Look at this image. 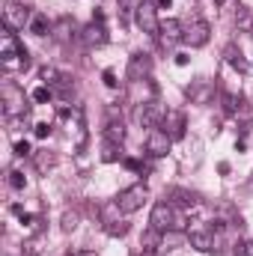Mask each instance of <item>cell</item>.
<instances>
[{
	"mask_svg": "<svg viewBox=\"0 0 253 256\" xmlns=\"http://www.w3.org/2000/svg\"><path fill=\"white\" fill-rule=\"evenodd\" d=\"M185 224H188V220H185V214H182V212H176L170 200H167V202H155V206H152L149 226H155V230L167 232V230H185Z\"/></svg>",
	"mask_w": 253,
	"mask_h": 256,
	"instance_id": "1",
	"label": "cell"
},
{
	"mask_svg": "<svg viewBox=\"0 0 253 256\" xmlns=\"http://www.w3.org/2000/svg\"><path fill=\"white\" fill-rule=\"evenodd\" d=\"M3 68H27L30 66V57H27V48L18 42L15 30L3 27Z\"/></svg>",
	"mask_w": 253,
	"mask_h": 256,
	"instance_id": "2",
	"label": "cell"
},
{
	"mask_svg": "<svg viewBox=\"0 0 253 256\" xmlns=\"http://www.w3.org/2000/svg\"><path fill=\"white\" fill-rule=\"evenodd\" d=\"M27 96H24V90L18 86V84H12V80H6L3 84V114L12 120V116H27Z\"/></svg>",
	"mask_w": 253,
	"mask_h": 256,
	"instance_id": "3",
	"label": "cell"
},
{
	"mask_svg": "<svg viewBox=\"0 0 253 256\" xmlns=\"http://www.w3.org/2000/svg\"><path fill=\"white\" fill-rule=\"evenodd\" d=\"M30 21H33V15H30L27 6H21V3H15V0H6V3H3V27H9V30H24V27H30Z\"/></svg>",
	"mask_w": 253,
	"mask_h": 256,
	"instance_id": "4",
	"label": "cell"
},
{
	"mask_svg": "<svg viewBox=\"0 0 253 256\" xmlns=\"http://www.w3.org/2000/svg\"><path fill=\"white\" fill-rule=\"evenodd\" d=\"M146 200H149V188H146L143 182H140V185H131V188H126V191H120V196H116L122 214H134V212H140Z\"/></svg>",
	"mask_w": 253,
	"mask_h": 256,
	"instance_id": "5",
	"label": "cell"
},
{
	"mask_svg": "<svg viewBox=\"0 0 253 256\" xmlns=\"http://www.w3.org/2000/svg\"><path fill=\"white\" fill-rule=\"evenodd\" d=\"M137 27L143 30V33H149V36H158L161 33V21H158V6L152 3V0H143V3H137Z\"/></svg>",
	"mask_w": 253,
	"mask_h": 256,
	"instance_id": "6",
	"label": "cell"
},
{
	"mask_svg": "<svg viewBox=\"0 0 253 256\" xmlns=\"http://www.w3.org/2000/svg\"><path fill=\"white\" fill-rule=\"evenodd\" d=\"M170 134L164 131V128L158 126V128H152L149 131V137H146V152L152 155V158H164L167 152H170Z\"/></svg>",
	"mask_w": 253,
	"mask_h": 256,
	"instance_id": "7",
	"label": "cell"
},
{
	"mask_svg": "<svg viewBox=\"0 0 253 256\" xmlns=\"http://www.w3.org/2000/svg\"><path fill=\"white\" fill-rule=\"evenodd\" d=\"M208 36H212V27H208V21H194L188 30H185V42H188L190 48H202V45H208Z\"/></svg>",
	"mask_w": 253,
	"mask_h": 256,
	"instance_id": "8",
	"label": "cell"
},
{
	"mask_svg": "<svg viewBox=\"0 0 253 256\" xmlns=\"http://www.w3.org/2000/svg\"><path fill=\"white\" fill-rule=\"evenodd\" d=\"M161 128L170 134V140H182L185 137V114L182 110H167L164 120H161Z\"/></svg>",
	"mask_w": 253,
	"mask_h": 256,
	"instance_id": "9",
	"label": "cell"
},
{
	"mask_svg": "<svg viewBox=\"0 0 253 256\" xmlns=\"http://www.w3.org/2000/svg\"><path fill=\"white\" fill-rule=\"evenodd\" d=\"M152 72V57L149 54H134L128 63V80H146Z\"/></svg>",
	"mask_w": 253,
	"mask_h": 256,
	"instance_id": "10",
	"label": "cell"
},
{
	"mask_svg": "<svg viewBox=\"0 0 253 256\" xmlns=\"http://www.w3.org/2000/svg\"><path fill=\"white\" fill-rule=\"evenodd\" d=\"M84 42H86L90 48H102V45H108V27H104L102 21H90V24L84 27Z\"/></svg>",
	"mask_w": 253,
	"mask_h": 256,
	"instance_id": "11",
	"label": "cell"
},
{
	"mask_svg": "<svg viewBox=\"0 0 253 256\" xmlns=\"http://www.w3.org/2000/svg\"><path fill=\"white\" fill-rule=\"evenodd\" d=\"M161 42L164 45H176V42H182L185 39V30H182V21H176V18H167V21H161Z\"/></svg>",
	"mask_w": 253,
	"mask_h": 256,
	"instance_id": "12",
	"label": "cell"
},
{
	"mask_svg": "<svg viewBox=\"0 0 253 256\" xmlns=\"http://www.w3.org/2000/svg\"><path fill=\"white\" fill-rule=\"evenodd\" d=\"M155 98V86L149 80H131V102L140 108V104H149Z\"/></svg>",
	"mask_w": 253,
	"mask_h": 256,
	"instance_id": "13",
	"label": "cell"
},
{
	"mask_svg": "<svg viewBox=\"0 0 253 256\" xmlns=\"http://www.w3.org/2000/svg\"><path fill=\"white\" fill-rule=\"evenodd\" d=\"M161 238H164V232H161V230H155V226H149V230L143 232V238H140V248L152 256L155 250H161Z\"/></svg>",
	"mask_w": 253,
	"mask_h": 256,
	"instance_id": "14",
	"label": "cell"
},
{
	"mask_svg": "<svg viewBox=\"0 0 253 256\" xmlns=\"http://www.w3.org/2000/svg\"><path fill=\"white\" fill-rule=\"evenodd\" d=\"M122 140H126V126H122V120H110V122L104 126V143L122 146Z\"/></svg>",
	"mask_w": 253,
	"mask_h": 256,
	"instance_id": "15",
	"label": "cell"
},
{
	"mask_svg": "<svg viewBox=\"0 0 253 256\" xmlns=\"http://www.w3.org/2000/svg\"><path fill=\"white\" fill-rule=\"evenodd\" d=\"M185 242H190L188 236H185V230H167L164 238H161V250H176V248H182Z\"/></svg>",
	"mask_w": 253,
	"mask_h": 256,
	"instance_id": "16",
	"label": "cell"
},
{
	"mask_svg": "<svg viewBox=\"0 0 253 256\" xmlns=\"http://www.w3.org/2000/svg\"><path fill=\"white\" fill-rule=\"evenodd\" d=\"M190 248H196V250H202V254H208V250H214V238H212V232H206V230H200V232H190Z\"/></svg>",
	"mask_w": 253,
	"mask_h": 256,
	"instance_id": "17",
	"label": "cell"
},
{
	"mask_svg": "<svg viewBox=\"0 0 253 256\" xmlns=\"http://www.w3.org/2000/svg\"><path fill=\"white\" fill-rule=\"evenodd\" d=\"M188 96H190V102H196V104H206V102L212 98V84H208V80H200L194 90H188Z\"/></svg>",
	"mask_w": 253,
	"mask_h": 256,
	"instance_id": "18",
	"label": "cell"
},
{
	"mask_svg": "<svg viewBox=\"0 0 253 256\" xmlns=\"http://www.w3.org/2000/svg\"><path fill=\"white\" fill-rule=\"evenodd\" d=\"M170 200L176 202V206H182V208H194L196 206V196L188 191H182V188H176V191H170Z\"/></svg>",
	"mask_w": 253,
	"mask_h": 256,
	"instance_id": "19",
	"label": "cell"
},
{
	"mask_svg": "<svg viewBox=\"0 0 253 256\" xmlns=\"http://www.w3.org/2000/svg\"><path fill=\"white\" fill-rule=\"evenodd\" d=\"M224 57H226V63L232 66V68H238V72H248V63L242 60V51H238L236 45H230V48L224 51Z\"/></svg>",
	"mask_w": 253,
	"mask_h": 256,
	"instance_id": "20",
	"label": "cell"
},
{
	"mask_svg": "<svg viewBox=\"0 0 253 256\" xmlns=\"http://www.w3.org/2000/svg\"><path fill=\"white\" fill-rule=\"evenodd\" d=\"M48 30H51L48 18H45L42 12H36V15H33V21H30V33H36V36H45Z\"/></svg>",
	"mask_w": 253,
	"mask_h": 256,
	"instance_id": "21",
	"label": "cell"
},
{
	"mask_svg": "<svg viewBox=\"0 0 253 256\" xmlns=\"http://www.w3.org/2000/svg\"><path fill=\"white\" fill-rule=\"evenodd\" d=\"M39 78H42V80H45L48 86H51V84H60V80H63V74H60V72H57L54 66H45V68L39 72Z\"/></svg>",
	"mask_w": 253,
	"mask_h": 256,
	"instance_id": "22",
	"label": "cell"
},
{
	"mask_svg": "<svg viewBox=\"0 0 253 256\" xmlns=\"http://www.w3.org/2000/svg\"><path fill=\"white\" fill-rule=\"evenodd\" d=\"M120 158V146H114V143H104V152H102V161L104 164H114Z\"/></svg>",
	"mask_w": 253,
	"mask_h": 256,
	"instance_id": "23",
	"label": "cell"
},
{
	"mask_svg": "<svg viewBox=\"0 0 253 256\" xmlns=\"http://www.w3.org/2000/svg\"><path fill=\"white\" fill-rule=\"evenodd\" d=\"M33 102H36V104L51 102V90H48V86H36V90H33Z\"/></svg>",
	"mask_w": 253,
	"mask_h": 256,
	"instance_id": "24",
	"label": "cell"
},
{
	"mask_svg": "<svg viewBox=\"0 0 253 256\" xmlns=\"http://www.w3.org/2000/svg\"><path fill=\"white\" fill-rule=\"evenodd\" d=\"M9 185H12L15 191H24V185H27V179H24V173H18V170H12V173H9Z\"/></svg>",
	"mask_w": 253,
	"mask_h": 256,
	"instance_id": "25",
	"label": "cell"
},
{
	"mask_svg": "<svg viewBox=\"0 0 253 256\" xmlns=\"http://www.w3.org/2000/svg\"><path fill=\"white\" fill-rule=\"evenodd\" d=\"M104 230H108V236H126V232H128V224H126V220H116V224H108Z\"/></svg>",
	"mask_w": 253,
	"mask_h": 256,
	"instance_id": "26",
	"label": "cell"
},
{
	"mask_svg": "<svg viewBox=\"0 0 253 256\" xmlns=\"http://www.w3.org/2000/svg\"><path fill=\"white\" fill-rule=\"evenodd\" d=\"M36 167H39V170L45 173L48 167H54V158H51L48 152H39V155H36Z\"/></svg>",
	"mask_w": 253,
	"mask_h": 256,
	"instance_id": "27",
	"label": "cell"
},
{
	"mask_svg": "<svg viewBox=\"0 0 253 256\" xmlns=\"http://www.w3.org/2000/svg\"><path fill=\"white\" fill-rule=\"evenodd\" d=\"M74 226H78V214L74 212H66L63 214V232H72Z\"/></svg>",
	"mask_w": 253,
	"mask_h": 256,
	"instance_id": "28",
	"label": "cell"
},
{
	"mask_svg": "<svg viewBox=\"0 0 253 256\" xmlns=\"http://www.w3.org/2000/svg\"><path fill=\"white\" fill-rule=\"evenodd\" d=\"M236 108H238V98H236L232 92H226V96H224V110H226V114H236Z\"/></svg>",
	"mask_w": 253,
	"mask_h": 256,
	"instance_id": "29",
	"label": "cell"
},
{
	"mask_svg": "<svg viewBox=\"0 0 253 256\" xmlns=\"http://www.w3.org/2000/svg\"><path fill=\"white\" fill-rule=\"evenodd\" d=\"M102 78H104V86H110V90H120V80H116V74H114L110 68H104V74H102Z\"/></svg>",
	"mask_w": 253,
	"mask_h": 256,
	"instance_id": "30",
	"label": "cell"
},
{
	"mask_svg": "<svg viewBox=\"0 0 253 256\" xmlns=\"http://www.w3.org/2000/svg\"><path fill=\"white\" fill-rule=\"evenodd\" d=\"M33 134H36V137H39V140H45V137H48V134H51V122H39V126L33 128Z\"/></svg>",
	"mask_w": 253,
	"mask_h": 256,
	"instance_id": "31",
	"label": "cell"
},
{
	"mask_svg": "<svg viewBox=\"0 0 253 256\" xmlns=\"http://www.w3.org/2000/svg\"><path fill=\"white\" fill-rule=\"evenodd\" d=\"M15 155H21V158H24V155H33V152H30V143H27V140H18V143H15Z\"/></svg>",
	"mask_w": 253,
	"mask_h": 256,
	"instance_id": "32",
	"label": "cell"
},
{
	"mask_svg": "<svg viewBox=\"0 0 253 256\" xmlns=\"http://www.w3.org/2000/svg\"><path fill=\"white\" fill-rule=\"evenodd\" d=\"M122 164H126L128 170H134V173H143V164H140V161H137V158H126V161H122Z\"/></svg>",
	"mask_w": 253,
	"mask_h": 256,
	"instance_id": "33",
	"label": "cell"
},
{
	"mask_svg": "<svg viewBox=\"0 0 253 256\" xmlns=\"http://www.w3.org/2000/svg\"><path fill=\"white\" fill-rule=\"evenodd\" d=\"M176 63H179V66H188L190 57H188V54H176Z\"/></svg>",
	"mask_w": 253,
	"mask_h": 256,
	"instance_id": "34",
	"label": "cell"
},
{
	"mask_svg": "<svg viewBox=\"0 0 253 256\" xmlns=\"http://www.w3.org/2000/svg\"><path fill=\"white\" fill-rule=\"evenodd\" d=\"M92 21H102V24H104V12H102V9H92Z\"/></svg>",
	"mask_w": 253,
	"mask_h": 256,
	"instance_id": "35",
	"label": "cell"
},
{
	"mask_svg": "<svg viewBox=\"0 0 253 256\" xmlns=\"http://www.w3.org/2000/svg\"><path fill=\"white\" fill-rule=\"evenodd\" d=\"M242 256H253V242H248V244L242 248Z\"/></svg>",
	"mask_w": 253,
	"mask_h": 256,
	"instance_id": "36",
	"label": "cell"
},
{
	"mask_svg": "<svg viewBox=\"0 0 253 256\" xmlns=\"http://www.w3.org/2000/svg\"><path fill=\"white\" fill-rule=\"evenodd\" d=\"M155 6H161V9H170V6H173V0H155Z\"/></svg>",
	"mask_w": 253,
	"mask_h": 256,
	"instance_id": "37",
	"label": "cell"
},
{
	"mask_svg": "<svg viewBox=\"0 0 253 256\" xmlns=\"http://www.w3.org/2000/svg\"><path fill=\"white\" fill-rule=\"evenodd\" d=\"M72 256H98V254H96V250H74Z\"/></svg>",
	"mask_w": 253,
	"mask_h": 256,
	"instance_id": "38",
	"label": "cell"
},
{
	"mask_svg": "<svg viewBox=\"0 0 253 256\" xmlns=\"http://www.w3.org/2000/svg\"><path fill=\"white\" fill-rule=\"evenodd\" d=\"M214 3H226V0H214Z\"/></svg>",
	"mask_w": 253,
	"mask_h": 256,
	"instance_id": "39",
	"label": "cell"
}]
</instances>
